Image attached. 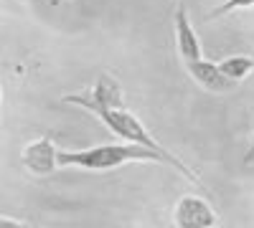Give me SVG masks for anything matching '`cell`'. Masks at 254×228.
Returning a JSON list of instances; mask_svg holds the SVG:
<instances>
[{
  "label": "cell",
  "mask_w": 254,
  "mask_h": 228,
  "mask_svg": "<svg viewBox=\"0 0 254 228\" xmlns=\"http://www.w3.org/2000/svg\"><path fill=\"white\" fill-rule=\"evenodd\" d=\"M64 101L66 104H74V107H81V109H87V112H92L94 117H99L107 127L117 135V137H122L125 142H132V144H140V147H147V150H153L155 155H160V160L165 162V165H173V168L183 175V178H188L190 182H196L198 188H201V180H198V175L188 168L186 162H181L171 150H165L163 144L145 130V124L132 114V112H127V107H120V109H110V107H97V104H92V101L84 96V94H71V96H64Z\"/></svg>",
  "instance_id": "cell-1"
},
{
  "label": "cell",
  "mask_w": 254,
  "mask_h": 228,
  "mask_svg": "<svg viewBox=\"0 0 254 228\" xmlns=\"http://www.w3.org/2000/svg\"><path fill=\"white\" fill-rule=\"evenodd\" d=\"M150 160L163 162L160 155H155L147 147H140V144H132V142L99 144V147L79 150V152H66V150L56 152L59 168H79V170H87V173H104V170L122 168V165H127V162H150Z\"/></svg>",
  "instance_id": "cell-2"
},
{
  "label": "cell",
  "mask_w": 254,
  "mask_h": 228,
  "mask_svg": "<svg viewBox=\"0 0 254 228\" xmlns=\"http://www.w3.org/2000/svg\"><path fill=\"white\" fill-rule=\"evenodd\" d=\"M173 223H176V228H214L216 226V213L203 198L183 195L176 203Z\"/></svg>",
  "instance_id": "cell-3"
},
{
  "label": "cell",
  "mask_w": 254,
  "mask_h": 228,
  "mask_svg": "<svg viewBox=\"0 0 254 228\" xmlns=\"http://www.w3.org/2000/svg\"><path fill=\"white\" fill-rule=\"evenodd\" d=\"M56 152L59 150H56L54 139L41 137V139H36V142H31V144L23 147V165L33 175H51L59 168Z\"/></svg>",
  "instance_id": "cell-4"
},
{
  "label": "cell",
  "mask_w": 254,
  "mask_h": 228,
  "mask_svg": "<svg viewBox=\"0 0 254 228\" xmlns=\"http://www.w3.org/2000/svg\"><path fill=\"white\" fill-rule=\"evenodd\" d=\"M186 69H188V74L193 76L203 89H208V91H229V89L237 87V81H231L229 76H224L221 69H219L216 64H211V61H206L203 56L196 58V61H188Z\"/></svg>",
  "instance_id": "cell-5"
},
{
  "label": "cell",
  "mask_w": 254,
  "mask_h": 228,
  "mask_svg": "<svg viewBox=\"0 0 254 228\" xmlns=\"http://www.w3.org/2000/svg\"><path fill=\"white\" fill-rule=\"evenodd\" d=\"M173 23H176V44H178V53H181V58H183V64L201 58V41H198V36L193 33V26H190L188 13H186L183 5L176 8Z\"/></svg>",
  "instance_id": "cell-6"
},
{
  "label": "cell",
  "mask_w": 254,
  "mask_h": 228,
  "mask_svg": "<svg viewBox=\"0 0 254 228\" xmlns=\"http://www.w3.org/2000/svg\"><path fill=\"white\" fill-rule=\"evenodd\" d=\"M84 96H87L92 104H97V107H110V109L125 107V96H122L120 84H117L112 76H107V74H102L99 81L94 84V89L89 94H84Z\"/></svg>",
  "instance_id": "cell-7"
},
{
  "label": "cell",
  "mask_w": 254,
  "mask_h": 228,
  "mask_svg": "<svg viewBox=\"0 0 254 228\" xmlns=\"http://www.w3.org/2000/svg\"><path fill=\"white\" fill-rule=\"evenodd\" d=\"M219 69H221V74L224 76H229L231 81H244L252 71H254V58H249V56H229V58H224L221 64H216Z\"/></svg>",
  "instance_id": "cell-8"
},
{
  "label": "cell",
  "mask_w": 254,
  "mask_h": 228,
  "mask_svg": "<svg viewBox=\"0 0 254 228\" xmlns=\"http://www.w3.org/2000/svg\"><path fill=\"white\" fill-rule=\"evenodd\" d=\"M242 8H254V0H226V3H221L219 8H214V13H211L208 18H221L231 10H242Z\"/></svg>",
  "instance_id": "cell-9"
},
{
  "label": "cell",
  "mask_w": 254,
  "mask_h": 228,
  "mask_svg": "<svg viewBox=\"0 0 254 228\" xmlns=\"http://www.w3.org/2000/svg\"><path fill=\"white\" fill-rule=\"evenodd\" d=\"M0 228H28V223H23V221H15V218H5V216H0Z\"/></svg>",
  "instance_id": "cell-10"
},
{
  "label": "cell",
  "mask_w": 254,
  "mask_h": 228,
  "mask_svg": "<svg viewBox=\"0 0 254 228\" xmlns=\"http://www.w3.org/2000/svg\"><path fill=\"white\" fill-rule=\"evenodd\" d=\"M244 160H247V162H254V139H252V147H249V152H247Z\"/></svg>",
  "instance_id": "cell-11"
},
{
  "label": "cell",
  "mask_w": 254,
  "mask_h": 228,
  "mask_svg": "<svg viewBox=\"0 0 254 228\" xmlns=\"http://www.w3.org/2000/svg\"><path fill=\"white\" fill-rule=\"evenodd\" d=\"M0 96H3V91H0Z\"/></svg>",
  "instance_id": "cell-12"
},
{
  "label": "cell",
  "mask_w": 254,
  "mask_h": 228,
  "mask_svg": "<svg viewBox=\"0 0 254 228\" xmlns=\"http://www.w3.org/2000/svg\"><path fill=\"white\" fill-rule=\"evenodd\" d=\"M176 3H178V0H176Z\"/></svg>",
  "instance_id": "cell-13"
}]
</instances>
